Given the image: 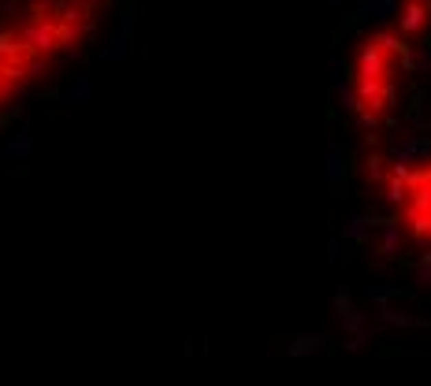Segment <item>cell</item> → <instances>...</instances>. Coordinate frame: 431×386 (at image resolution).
<instances>
[{
	"label": "cell",
	"mask_w": 431,
	"mask_h": 386,
	"mask_svg": "<svg viewBox=\"0 0 431 386\" xmlns=\"http://www.w3.org/2000/svg\"><path fill=\"white\" fill-rule=\"evenodd\" d=\"M398 63H401V41L390 34H375L364 41L353 63V97H357V115L361 119H379L394 100V82H398Z\"/></svg>",
	"instance_id": "obj_1"
}]
</instances>
